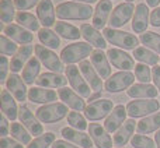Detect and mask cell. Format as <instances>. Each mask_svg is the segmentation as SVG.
<instances>
[{"mask_svg": "<svg viewBox=\"0 0 160 148\" xmlns=\"http://www.w3.org/2000/svg\"><path fill=\"white\" fill-rule=\"evenodd\" d=\"M16 22H18V25L24 27L28 31H39V20L38 17H35L34 14L27 13V11H18L16 16Z\"/></svg>", "mask_w": 160, "mask_h": 148, "instance_id": "obj_37", "label": "cell"}, {"mask_svg": "<svg viewBox=\"0 0 160 148\" xmlns=\"http://www.w3.org/2000/svg\"><path fill=\"white\" fill-rule=\"evenodd\" d=\"M55 32L58 34L59 36L68 39V41H78L82 36V32L78 27H75L73 24H69V22L65 21H58L55 25Z\"/></svg>", "mask_w": 160, "mask_h": 148, "instance_id": "obj_33", "label": "cell"}, {"mask_svg": "<svg viewBox=\"0 0 160 148\" xmlns=\"http://www.w3.org/2000/svg\"><path fill=\"white\" fill-rule=\"evenodd\" d=\"M131 146L133 148H158L155 141L145 134H135L131 140Z\"/></svg>", "mask_w": 160, "mask_h": 148, "instance_id": "obj_44", "label": "cell"}, {"mask_svg": "<svg viewBox=\"0 0 160 148\" xmlns=\"http://www.w3.org/2000/svg\"><path fill=\"white\" fill-rule=\"evenodd\" d=\"M102 35L105 36L107 42H110L111 45L119 48L124 50H135L136 48H139V38L135 34L127 32V31H121L117 28H104L102 30Z\"/></svg>", "mask_w": 160, "mask_h": 148, "instance_id": "obj_2", "label": "cell"}, {"mask_svg": "<svg viewBox=\"0 0 160 148\" xmlns=\"http://www.w3.org/2000/svg\"><path fill=\"white\" fill-rule=\"evenodd\" d=\"M152 77H153L155 87L159 90V94H160V67L159 66H155L152 69Z\"/></svg>", "mask_w": 160, "mask_h": 148, "instance_id": "obj_51", "label": "cell"}, {"mask_svg": "<svg viewBox=\"0 0 160 148\" xmlns=\"http://www.w3.org/2000/svg\"><path fill=\"white\" fill-rule=\"evenodd\" d=\"M114 104L111 99H98L91 104H88L84 109V116L90 122H97L101 119H107V116L112 112Z\"/></svg>", "mask_w": 160, "mask_h": 148, "instance_id": "obj_9", "label": "cell"}, {"mask_svg": "<svg viewBox=\"0 0 160 148\" xmlns=\"http://www.w3.org/2000/svg\"><path fill=\"white\" fill-rule=\"evenodd\" d=\"M34 52H35V56L38 58V60L41 62V64L47 67L49 72L62 74L66 70V67L63 66V62H62L61 56L56 55L52 49L45 48L44 45H35Z\"/></svg>", "mask_w": 160, "mask_h": 148, "instance_id": "obj_5", "label": "cell"}, {"mask_svg": "<svg viewBox=\"0 0 160 148\" xmlns=\"http://www.w3.org/2000/svg\"><path fill=\"white\" fill-rule=\"evenodd\" d=\"M39 72H41V62L38 60L37 56H32V58L30 59V62L25 64V67L22 69L21 77L27 85H32L34 82L37 81V78L41 76Z\"/></svg>", "mask_w": 160, "mask_h": 148, "instance_id": "obj_32", "label": "cell"}, {"mask_svg": "<svg viewBox=\"0 0 160 148\" xmlns=\"http://www.w3.org/2000/svg\"><path fill=\"white\" fill-rule=\"evenodd\" d=\"M16 6H14V0H0V20L4 24H11L14 18H16Z\"/></svg>", "mask_w": 160, "mask_h": 148, "instance_id": "obj_39", "label": "cell"}, {"mask_svg": "<svg viewBox=\"0 0 160 148\" xmlns=\"http://www.w3.org/2000/svg\"><path fill=\"white\" fill-rule=\"evenodd\" d=\"M135 74L131 72H117L111 74L110 78L105 80L104 90L110 94H118L122 91H128L135 82Z\"/></svg>", "mask_w": 160, "mask_h": 148, "instance_id": "obj_7", "label": "cell"}, {"mask_svg": "<svg viewBox=\"0 0 160 148\" xmlns=\"http://www.w3.org/2000/svg\"><path fill=\"white\" fill-rule=\"evenodd\" d=\"M68 124L69 127H73L76 130H80V132H84L86 129H88V124L86 122V116L80 115V112H69L68 115Z\"/></svg>", "mask_w": 160, "mask_h": 148, "instance_id": "obj_41", "label": "cell"}, {"mask_svg": "<svg viewBox=\"0 0 160 148\" xmlns=\"http://www.w3.org/2000/svg\"><path fill=\"white\" fill-rule=\"evenodd\" d=\"M117 148H127V147H117Z\"/></svg>", "mask_w": 160, "mask_h": 148, "instance_id": "obj_57", "label": "cell"}, {"mask_svg": "<svg viewBox=\"0 0 160 148\" xmlns=\"http://www.w3.org/2000/svg\"><path fill=\"white\" fill-rule=\"evenodd\" d=\"M59 98L58 92L51 88H44V87H31L28 91V101L34 102V104H53Z\"/></svg>", "mask_w": 160, "mask_h": 148, "instance_id": "obj_22", "label": "cell"}, {"mask_svg": "<svg viewBox=\"0 0 160 148\" xmlns=\"http://www.w3.org/2000/svg\"><path fill=\"white\" fill-rule=\"evenodd\" d=\"M35 115L41 123L45 124H52L58 123L62 119H65L69 113H68V106L63 102H53V104L42 105L35 110Z\"/></svg>", "mask_w": 160, "mask_h": 148, "instance_id": "obj_4", "label": "cell"}, {"mask_svg": "<svg viewBox=\"0 0 160 148\" xmlns=\"http://www.w3.org/2000/svg\"><path fill=\"white\" fill-rule=\"evenodd\" d=\"M58 95H59V99L72 110H76V112H82L83 110V112H84L86 106H87L86 101L75 90L63 87V88H61V90H58Z\"/></svg>", "mask_w": 160, "mask_h": 148, "instance_id": "obj_15", "label": "cell"}, {"mask_svg": "<svg viewBox=\"0 0 160 148\" xmlns=\"http://www.w3.org/2000/svg\"><path fill=\"white\" fill-rule=\"evenodd\" d=\"M107 56L110 63L114 67L119 70V72H129V70L135 69V59L133 56H131L129 53H127L124 49L119 48H111L107 50Z\"/></svg>", "mask_w": 160, "mask_h": 148, "instance_id": "obj_12", "label": "cell"}, {"mask_svg": "<svg viewBox=\"0 0 160 148\" xmlns=\"http://www.w3.org/2000/svg\"><path fill=\"white\" fill-rule=\"evenodd\" d=\"M150 24V11L146 3H138L135 8V14L132 18V30L135 34H143L148 31Z\"/></svg>", "mask_w": 160, "mask_h": 148, "instance_id": "obj_14", "label": "cell"}, {"mask_svg": "<svg viewBox=\"0 0 160 148\" xmlns=\"http://www.w3.org/2000/svg\"><path fill=\"white\" fill-rule=\"evenodd\" d=\"M56 141V136L52 132L44 133V134L35 137L31 141L30 146H27V148H49L52 147V144Z\"/></svg>", "mask_w": 160, "mask_h": 148, "instance_id": "obj_40", "label": "cell"}, {"mask_svg": "<svg viewBox=\"0 0 160 148\" xmlns=\"http://www.w3.org/2000/svg\"><path fill=\"white\" fill-rule=\"evenodd\" d=\"M127 2H129V3H132V2H133V0H127Z\"/></svg>", "mask_w": 160, "mask_h": 148, "instance_id": "obj_56", "label": "cell"}, {"mask_svg": "<svg viewBox=\"0 0 160 148\" xmlns=\"http://www.w3.org/2000/svg\"><path fill=\"white\" fill-rule=\"evenodd\" d=\"M160 130V112H156L153 115H149L146 118H142V120L138 122L136 132L138 134H150Z\"/></svg>", "mask_w": 160, "mask_h": 148, "instance_id": "obj_31", "label": "cell"}, {"mask_svg": "<svg viewBox=\"0 0 160 148\" xmlns=\"http://www.w3.org/2000/svg\"><path fill=\"white\" fill-rule=\"evenodd\" d=\"M56 8L53 7L52 0H41L37 6V17L44 28H51L56 25Z\"/></svg>", "mask_w": 160, "mask_h": 148, "instance_id": "obj_21", "label": "cell"}, {"mask_svg": "<svg viewBox=\"0 0 160 148\" xmlns=\"http://www.w3.org/2000/svg\"><path fill=\"white\" fill-rule=\"evenodd\" d=\"M3 34L20 45H30L34 41V35L31 34V31L25 30L18 24H8L3 27Z\"/></svg>", "mask_w": 160, "mask_h": 148, "instance_id": "obj_18", "label": "cell"}, {"mask_svg": "<svg viewBox=\"0 0 160 148\" xmlns=\"http://www.w3.org/2000/svg\"><path fill=\"white\" fill-rule=\"evenodd\" d=\"M150 25L155 28H160V6L150 11Z\"/></svg>", "mask_w": 160, "mask_h": 148, "instance_id": "obj_49", "label": "cell"}, {"mask_svg": "<svg viewBox=\"0 0 160 148\" xmlns=\"http://www.w3.org/2000/svg\"><path fill=\"white\" fill-rule=\"evenodd\" d=\"M79 69L82 72L83 77L86 78V81L88 82V85L91 87V90L94 92H101V90L104 88V82L102 78L100 77V74L96 72L94 66L91 64L90 60H83L82 63H79Z\"/></svg>", "mask_w": 160, "mask_h": 148, "instance_id": "obj_19", "label": "cell"}, {"mask_svg": "<svg viewBox=\"0 0 160 148\" xmlns=\"http://www.w3.org/2000/svg\"><path fill=\"white\" fill-rule=\"evenodd\" d=\"M135 77L139 82L142 84H149L150 80H153L152 77V70L148 64H143V63H138L135 66Z\"/></svg>", "mask_w": 160, "mask_h": 148, "instance_id": "obj_43", "label": "cell"}, {"mask_svg": "<svg viewBox=\"0 0 160 148\" xmlns=\"http://www.w3.org/2000/svg\"><path fill=\"white\" fill-rule=\"evenodd\" d=\"M10 134L14 140H17L18 143H21L22 146H30L32 138H31V133L22 126L20 122H13L10 126Z\"/></svg>", "mask_w": 160, "mask_h": 148, "instance_id": "obj_36", "label": "cell"}, {"mask_svg": "<svg viewBox=\"0 0 160 148\" xmlns=\"http://www.w3.org/2000/svg\"><path fill=\"white\" fill-rule=\"evenodd\" d=\"M90 62L94 66L96 72L100 74L101 78H110L111 77V66H110V60H108L107 53L102 52V49H96L93 50L90 56Z\"/></svg>", "mask_w": 160, "mask_h": 148, "instance_id": "obj_26", "label": "cell"}, {"mask_svg": "<svg viewBox=\"0 0 160 148\" xmlns=\"http://www.w3.org/2000/svg\"><path fill=\"white\" fill-rule=\"evenodd\" d=\"M10 70V62H8L7 56H0V82H6L7 80V74Z\"/></svg>", "mask_w": 160, "mask_h": 148, "instance_id": "obj_46", "label": "cell"}, {"mask_svg": "<svg viewBox=\"0 0 160 148\" xmlns=\"http://www.w3.org/2000/svg\"><path fill=\"white\" fill-rule=\"evenodd\" d=\"M18 120L34 137H38V136L44 134V126H42V123L38 120L37 115H34L32 110L24 104H21L18 106Z\"/></svg>", "mask_w": 160, "mask_h": 148, "instance_id": "obj_10", "label": "cell"}, {"mask_svg": "<svg viewBox=\"0 0 160 148\" xmlns=\"http://www.w3.org/2000/svg\"><path fill=\"white\" fill-rule=\"evenodd\" d=\"M93 53V46L87 42H75L70 44L68 46H65L61 52V59L63 63L69 64H75V63H82L83 60L91 56Z\"/></svg>", "mask_w": 160, "mask_h": 148, "instance_id": "obj_3", "label": "cell"}, {"mask_svg": "<svg viewBox=\"0 0 160 148\" xmlns=\"http://www.w3.org/2000/svg\"><path fill=\"white\" fill-rule=\"evenodd\" d=\"M65 73H66V78L70 84V88L75 90L76 92H78L80 96H83L84 99L90 98L91 94H93V90H91V87L88 85V82L86 81V78L83 77L79 67L75 66V64H69V66L66 67V70H65Z\"/></svg>", "mask_w": 160, "mask_h": 148, "instance_id": "obj_8", "label": "cell"}, {"mask_svg": "<svg viewBox=\"0 0 160 148\" xmlns=\"http://www.w3.org/2000/svg\"><path fill=\"white\" fill-rule=\"evenodd\" d=\"M80 32L82 36L86 39L87 44H90L91 46H94L96 49H102L104 50L107 48V39L105 36L100 32L97 28H94L90 24H82L80 25Z\"/></svg>", "mask_w": 160, "mask_h": 148, "instance_id": "obj_24", "label": "cell"}, {"mask_svg": "<svg viewBox=\"0 0 160 148\" xmlns=\"http://www.w3.org/2000/svg\"><path fill=\"white\" fill-rule=\"evenodd\" d=\"M41 0H14V6L18 11H27L39 4Z\"/></svg>", "mask_w": 160, "mask_h": 148, "instance_id": "obj_45", "label": "cell"}, {"mask_svg": "<svg viewBox=\"0 0 160 148\" xmlns=\"http://www.w3.org/2000/svg\"><path fill=\"white\" fill-rule=\"evenodd\" d=\"M8 133H10L8 119L2 113V116H0V136H2V137H7Z\"/></svg>", "mask_w": 160, "mask_h": 148, "instance_id": "obj_48", "label": "cell"}, {"mask_svg": "<svg viewBox=\"0 0 160 148\" xmlns=\"http://www.w3.org/2000/svg\"><path fill=\"white\" fill-rule=\"evenodd\" d=\"M52 148H80V147L75 146V144L69 143V141H66V140H56L55 143L52 144Z\"/></svg>", "mask_w": 160, "mask_h": 148, "instance_id": "obj_50", "label": "cell"}, {"mask_svg": "<svg viewBox=\"0 0 160 148\" xmlns=\"http://www.w3.org/2000/svg\"><path fill=\"white\" fill-rule=\"evenodd\" d=\"M68 82L69 81H68L66 76L48 72V73H42L37 78L35 84H37V87H44V88H51L52 90V88H63Z\"/></svg>", "mask_w": 160, "mask_h": 148, "instance_id": "obj_28", "label": "cell"}, {"mask_svg": "<svg viewBox=\"0 0 160 148\" xmlns=\"http://www.w3.org/2000/svg\"><path fill=\"white\" fill-rule=\"evenodd\" d=\"M61 134L63 137V140L69 141V143L75 144V146H78L80 148H91L94 146L90 134H86L84 132L76 130L73 127H63L61 130Z\"/></svg>", "mask_w": 160, "mask_h": 148, "instance_id": "obj_20", "label": "cell"}, {"mask_svg": "<svg viewBox=\"0 0 160 148\" xmlns=\"http://www.w3.org/2000/svg\"><path fill=\"white\" fill-rule=\"evenodd\" d=\"M111 13H112V2L111 0H98L96 8H94V16L91 18L93 27L97 30H104L108 18L111 17Z\"/></svg>", "mask_w": 160, "mask_h": 148, "instance_id": "obj_17", "label": "cell"}, {"mask_svg": "<svg viewBox=\"0 0 160 148\" xmlns=\"http://www.w3.org/2000/svg\"><path fill=\"white\" fill-rule=\"evenodd\" d=\"M139 41L142 42V45H145V48L160 55V34H156L153 31H146V32L141 34Z\"/></svg>", "mask_w": 160, "mask_h": 148, "instance_id": "obj_38", "label": "cell"}, {"mask_svg": "<svg viewBox=\"0 0 160 148\" xmlns=\"http://www.w3.org/2000/svg\"><path fill=\"white\" fill-rule=\"evenodd\" d=\"M159 3H160V0H146V4L149 6V7H153V8L159 7Z\"/></svg>", "mask_w": 160, "mask_h": 148, "instance_id": "obj_53", "label": "cell"}, {"mask_svg": "<svg viewBox=\"0 0 160 148\" xmlns=\"http://www.w3.org/2000/svg\"><path fill=\"white\" fill-rule=\"evenodd\" d=\"M135 4L129 2H124L119 3L115 8L112 10L110 17V25L111 28H121L125 24L129 22L131 18H133V14H135Z\"/></svg>", "mask_w": 160, "mask_h": 148, "instance_id": "obj_11", "label": "cell"}, {"mask_svg": "<svg viewBox=\"0 0 160 148\" xmlns=\"http://www.w3.org/2000/svg\"><path fill=\"white\" fill-rule=\"evenodd\" d=\"M155 143H156V147L160 148V130L156 132V134H155Z\"/></svg>", "mask_w": 160, "mask_h": 148, "instance_id": "obj_55", "label": "cell"}, {"mask_svg": "<svg viewBox=\"0 0 160 148\" xmlns=\"http://www.w3.org/2000/svg\"><path fill=\"white\" fill-rule=\"evenodd\" d=\"M127 115H128L127 106H124V105H117L112 109V112L107 116V119H105L102 126L105 127V130H107L108 133H117V130L127 122Z\"/></svg>", "mask_w": 160, "mask_h": 148, "instance_id": "obj_23", "label": "cell"}, {"mask_svg": "<svg viewBox=\"0 0 160 148\" xmlns=\"http://www.w3.org/2000/svg\"><path fill=\"white\" fill-rule=\"evenodd\" d=\"M87 130H88V134H90L94 146L97 148H112L114 138L105 130L104 126H101L100 123H90Z\"/></svg>", "mask_w": 160, "mask_h": 148, "instance_id": "obj_16", "label": "cell"}, {"mask_svg": "<svg viewBox=\"0 0 160 148\" xmlns=\"http://www.w3.org/2000/svg\"><path fill=\"white\" fill-rule=\"evenodd\" d=\"M159 90L152 84H133L127 91V95L133 99H155L158 96Z\"/></svg>", "mask_w": 160, "mask_h": 148, "instance_id": "obj_29", "label": "cell"}, {"mask_svg": "<svg viewBox=\"0 0 160 148\" xmlns=\"http://www.w3.org/2000/svg\"><path fill=\"white\" fill-rule=\"evenodd\" d=\"M138 126V123L135 122V119H128L114 134V144L118 147H124L128 144V141L132 140L133 137V132L135 127Z\"/></svg>", "mask_w": 160, "mask_h": 148, "instance_id": "obj_30", "label": "cell"}, {"mask_svg": "<svg viewBox=\"0 0 160 148\" xmlns=\"http://www.w3.org/2000/svg\"><path fill=\"white\" fill-rule=\"evenodd\" d=\"M98 99H101V92H93V94H91V96L87 99V101H88V104H91V102L98 101Z\"/></svg>", "mask_w": 160, "mask_h": 148, "instance_id": "obj_52", "label": "cell"}, {"mask_svg": "<svg viewBox=\"0 0 160 148\" xmlns=\"http://www.w3.org/2000/svg\"><path fill=\"white\" fill-rule=\"evenodd\" d=\"M38 39L41 42V45H44L45 48H49V49H58L59 45H61V38L59 35L52 31L51 28H44L38 31Z\"/></svg>", "mask_w": 160, "mask_h": 148, "instance_id": "obj_35", "label": "cell"}, {"mask_svg": "<svg viewBox=\"0 0 160 148\" xmlns=\"http://www.w3.org/2000/svg\"><path fill=\"white\" fill-rule=\"evenodd\" d=\"M160 102L158 99H133L127 104V112L131 119L146 118L149 115L159 112Z\"/></svg>", "mask_w": 160, "mask_h": 148, "instance_id": "obj_6", "label": "cell"}, {"mask_svg": "<svg viewBox=\"0 0 160 148\" xmlns=\"http://www.w3.org/2000/svg\"><path fill=\"white\" fill-rule=\"evenodd\" d=\"M0 148H24V146L17 140H14L13 137H2L0 138Z\"/></svg>", "mask_w": 160, "mask_h": 148, "instance_id": "obj_47", "label": "cell"}, {"mask_svg": "<svg viewBox=\"0 0 160 148\" xmlns=\"http://www.w3.org/2000/svg\"><path fill=\"white\" fill-rule=\"evenodd\" d=\"M70 2H78V3H84V4H93V3L98 2V0H70Z\"/></svg>", "mask_w": 160, "mask_h": 148, "instance_id": "obj_54", "label": "cell"}, {"mask_svg": "<svg viewBox=\"0 0 160 148\" xmlns=\"http://www.w3.org/2000/svg\"><path fill=\"white\" fill-rule=\"evenodd\" d=\"M34 48L32 45H21V46L18 48V50H17V53L11 58L10 60V70L11 73H18L21 72L22 69L25 67V64L30 62V59L32 58V52H34Z\"/></svg>", "mask_w": 160, "mask_h": 148, "instance_id": "obj_25", "label": "cell"}, {"mask_svg": "<svg viewBox=\"0 0 160 148\" xmlns=\"http://www.w3.org/2000/svg\"><path fill=\"white\" fill-rule=\"evenodd\" d=\"M18 50V45L14 41H11L8 36H6L4 34L0 35V53L3 56H11L13 58L14 55Z\"/></svg>", "mask_w": 160, "mask_h": 148, "instance_id": "obj_42", "label": "cell"}, {"mask_svg": "<svg viewBox=\"0 0 160 148\" xmlns=\"http://www.w3.org/2000/svg\"><path fill=\"white\" fill-rule=\"evenodd\" d=\"M0 108H2V113L8 120L14 122L18 118V106L16 98L8 92V90H3L0 94Z\"/></svg>", "mask_w": 160, "mask_h": 148, "instance_id": "obj_27", "label": "cell"}, {"mask_svg": "<svg viewBox=\"0 0 160 148\" xmlns=\"http://www.w3.org/2000/svg\"><path fill=\"white\" fill-rule=\"evenodd\" d=\"M4 84H6V90H8V92L16 98V101L21 102V104H24V101H27L28 91L30 90L27 88V84L24 82L22 77H20L16 73H11L7 77Z\"/></svg>", "mask_w": 160, "mask_h": 148, "instance_id": "obj_13", "label": "cell"}, {"mask_svg": "<svg viewBox=\"0 0 160 148\" xmlns=\"http://www.w3.org/2000/svg\"><path fill=\"white\" fill-rule=\"evenodd\" d=\"M56 17L59 20H72V21H86L93 18L94 10L91 4L78 2H63L56 6Z\"/></svg>", "mask_w": 160, "mask_h": 148, "instance_id": "obj_1", "label": "cell"}, {"mask_svg": "<svg viewBox=\"0 0 160 148\" xmlns=\"http://www.w3.org/2000/svg\"><path fill=\"white\" fill-rule=\"evenodd\" d=\"M132 56L139 63L148 64V66H158V62H160V58L158 56V53H155L153 50L148 49V48H145V46L136 48V49L133 50Z\"/></svg>", "mask_w": 160, "mask_h": 148, "instance_id": "obj_34", "label": "cell"}]
</instances>
